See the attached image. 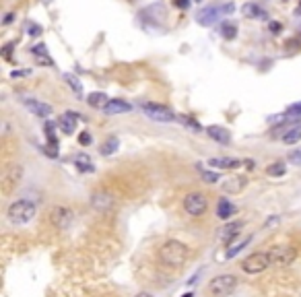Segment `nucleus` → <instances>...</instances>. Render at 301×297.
I'll use <instances>...</instances> for the list:
<instances>
[{
  "label": "nucleus",
  "instance_id": "nucleus-1",
  "mask_svg": "<svg viewBox=\"0 0 301 297\" xmlns=\"http://www.w3.org/2000/svg\"><path fill=\"white\" fill-rule=\"evenodd\" d=\"M159 258L169 266H180L188 260V247L178 239H167L159 247Z\"/></svg>",
  "mask_w": 301,
  "mask_h": 297
},
{
  "label": "nucleus",
  "instance_id": "nucleus-2",
  "mask_svg": "<svg viewBox=\"0 0 301 297\" xmlns=\"http://www.w3.org/2000/svg\"><path fill=\"white\" fill-rule=\"evenodd\" d=\"M235 11V5L233 3H225V5H213V7H207L203 9L198 15H196V23L203 25V27H213L217 21H221V17L225 15H231Z\"/></svg>",
  "mask_w": 301,
  "mask_h": 297
},
{
  "label": "nucleus",
  "instance_id": "nucleus-3",
  "mask_svg": "<svg viewBox=\"0 0 301 297\" xmlns=\"http://www.w3.org/2000/svg\"><path fill=\"white\" fill-rule=\"evenodd\" d=\"M35 213H37V209H35V205L31 201H15L9 207L7 217H9V221L13 225H25V223L33 221Z\"/></svg>",
  "mask_w": 301,
  "mask_h": 297
},
{
  "label": "nucleus",
  "instance_id": "nucleus-4",
  "mask_svg": "<svg viewBox=\"0 0 301 297\" xmlns=\"http://www.w3.org/2000/svg\"><path fill=\"white\" fill-rule=\"evenodd\" d=\"M209 209V198L203 192H190L184 198V211L192 217H203Z\"/></svg>",
  "mask_w": 301,
  "mask_h": 297
},
{
  "label": "nucleus",
  "instance_id": "nucleus-5",
  "mask_svg": "<svg viewBox=\"0 0 301 297\" xmlns=\"http://www.w3.org/2000/svg\"><path fill=\"white\" fill-rule=\"evenodd\" d=\"M140 110L150 120H155V122H173V120H178V116L169 108L159 106V104H153V102H140Z\"/></svg>",
  "mask_w": 301,
  "mask_h": 297
},
{
  "label": "nucleus",
  "instance_id": "nucleus-6",
  "mask_svg": "<svg viewBox=\"0 0 301 297\" xmlns=\"http://www.w3.org/2000/svg\"><path fill=\"white\" fill-rule=\"evenodd\" d=\"M270 264H272V262H270L268 252H256V254L247 256V258L241 262V268H243V273H247V275H258V273H264Z\"/></svg>",
  "mask_w": 301,
  "mask_h": 297
},
{
  "label": "nucleus",
  "instance_id": "nucleus-7",
  "mask_svg": "<svg viewBox=\"0 0 301 297\" xmlns=\"http://www.w3.org/2000/svg\"><path fill=\"white\" fill-rule=\"evenodd\" d=\"M235 287H237V279L233 275H219L209 285V289L215 297H227L235 291Z\"/></svg>",
  "mask_w": 301,
  "mask_h": 297
},
{
  "label": "nucleus",
  "instance_id": "nucleus-8",
  "mask_svg": "<svg viewBox=\"0 0 301 297\" xmlns=\"http://www.w3.org/2000/svg\"><path fill=\"white\" fill-rule=\"evenodd\" d=\"M268 256L274 266H289L297 258V250L291 245H274L268 250Z\"/></svg>",
  "mask_w": 301,
  "mask_h": 297
},
{
  "label": "nucleus",
  "instance_id": "nucleus-9",
  "mask_svg": "<svg viewBox=\"0 0 301 297\" xmlns=\"http://www.w3.org/2000/svg\"><path fill=\"white\" fill-rule=\"evenodd\" d=\"M74 221V213L68 207H54L52 209V223L58 229H68Z\"/></svg>",
  "mask_w": 301,
  "mask_h": 297
},
{
  "label": "nucleus",
  "instance_id": "nucleus-10",
  "mask_svg": "<svg viewBox=\"0 0 301 297\" xmlns=\"http://www.w3.org/2000/svg\"><path fill=\"white\" fill-rule=\"evenodd\" d=\"M23 106L33 114V116H39V118H47V116H52L54 114V108L49 106V104H43V102H37V99H31V97H25L21 99Z\"/></svg>",
  "mask_w": 301,
  "mask_h": 297
},
{
  "label": "nucleus",
  "instance_id": "nucleus-11",
  "mask_svg": "<svg viewBox=\"0 0 301 297\" xmlns=\"http://www.w3.org/2000/svg\"><path fill=\"white\" fill-rule=\"evenodd\" d=\"M79 114L77 112H64L62 116H60V120H58V126H60V130L64 132V134H72L74 130H77V122H79Z\"/></svg>",
  "mask_w": 301,
  "mask_h": 297
},
{
  "label": "nucleus",
  "instance_id": "nucleus-12",
  "mask_svg": "<svg viewBox=\"0 0 301 297\" xmlns=\"http://www.w3.org/2000/svg\"><path fill=\"white\" fill-rule=\"evenodd\" d=\"M209 165L213 169H237L243 165V161L233 159V157H213V159H209Z\"/></svg>",
  "mask_w": 301,
  "mask_h": 297
},
{
  "label": "nucleus",
  "instance_id": "nucleus-13",
  "mask_svg": "<svg viewBox=\"0 0 301 297\" xmlns=\"http://www.w3.org/2000/svg\"><path fill=\"white\" fill-rule=\"evenodd\" d=\"M245 184H247L245 178H241V176H231V178H227V180L223 182V192H227V194H239V192H243Z\"/></svg>",
  "mask_w": 301,
  "mask_h": 297
},
{
  "label": "nucleus",
  "instance_id": "nucleus-14",
  "mask_svg": "<svg viewBox=\"0 0 301 297\" xmlns=\"http://www.w3.org/2000/svg\"><path fill=\"white\" fill-rule=\"evenodd\" d=\"M91 205H93L95 211H108L114 205V198L108 192H97V194L91 196Z\"/></svg>",
  "mask_w": 301,
  "mask_h": 297
},
{
  "label": "nucleus",
  "instance_id": "nucleus-15",
  "mask_svg": "<svg viewBox=\"0 0 301 297\" xmlns=\"http://www.w3.org/2000/svg\"><path fill=\"white\" fill-rule=\"evenodd\" d=\"M104 112L108 116H118V114H126V112H132V106L126 104L124 99H110V104L104 108Z\"/></svg>",
  "mask_w": 301,
  "mask_h": 297
},
{
  "label": "nucleus",
  "instance_id": "nucleus-16",
  "mask_svg": "<svg viewBox=\"0 0 301 297\" xmlns=\"http://www.w3.org/2000/svg\"><path fill=\"white\" fill-rule=\"evenodd\" d=\"M207 134H209L213 140L221 142V144H229V140H231V134H229L227 128H223V126H207Z\"/></svg>",
  "mask_w": 301,
  "mask_h": 297
},
{
  "label": "nucleus",
  "instance_id": "nucleus-17",
  "mask_svg": "<svg viewBox=\"0 0 301 297\" xmlns=\"http://www.w3.org/2000/svg\"><path fill=\"white\" fill-rule=\"evenodd\" d=\"M87 104H89L91 108H95V110H104V108L110 104V97H108L106 93L93 91V93H89V95H87Z\"/></svg>",
  "mask_w": 301,
  "mask_h": 297
},
{
  "label": "nucleus",
  "instance_id": "nucleus-18",
  "mask_svg": "<svg viewBox=\"0 0 301 297\" xmlns=\"http://www.w3.org/2000/svg\"><path fill=\"white\" fill-rule=\"evenodd\" d=\"M235 211H237V209H235V205H233L231 201H227V198L219 201V205H217V217H219V219H223V221L231 219V215H233Z\"/></svg>",
  "mask_w": 301,
  "mask_h": 297
},
{
  "label": "nucleus",
  "instance_id": "nucleus-19",
  "mask_svg": "<svg viewBox=\"0 0 301 297\" xmlns=\"http://www.w3.org/2000/svg\"><path fill=\"white\" fill-rule=\"evenodd\" d=\"M241 13L245 15V17H249V19H266L268 15H266V11H262L258 5H254V3H245L243 7H241Z\"/></svg>",
  "mask_w": 301,
  "mask_h": 297
},
{
  "label": "nucleus",
  "instance_id": "nucleus-20",
  "mask_svg": "<svg viewBox=\"0 0 301 297\" xmlns=\"http://www.w3.org/2000/svg\"><path fill=\"white\" fill-rule=\"evenodd\" d=\"M21 174H23V169H21V165H13L11 169H9V174H7V178H5V192H9L11 190V186L13 184H17L19 180H21Z\"/></svg>",
  "mask_w": 301,
  "mask_h": 297
},
{
  "label": "nucleus",
  "instance_id": "nucleus-21",
  "mask_svg": "<svg viewBox=\"0 0 301 297\" xmlns=\"http://www.w3.org/2000/svg\"><path fill=\"white\" fill-rule=\"evenodd\" d=\"M299 140H301V124L289 128V130L283 134V142H285V144H297Z\"/></svg>",
  "mask_w": 301,
  "mask_h": 297
},
{
  "label": "nucleus",
  "instance_id": "nucleus-22",
  "mask_svg": "<svg viewBox=\"0 0 301 297\" xmlns=\"http://www.w3.org/2000/svg\"><path fill=\"white\" fill-rule=\"evenodd\" d=\"M249 241H252V235H247V237H243L241 241H237V243H229V250H227V258H233V256H237L245 245H249Z\"/></svg>",
  "mask_w": 301,
  "mask_h": 297
},
{
  "label": "nucleus",
  "instance_id": "nucleus-23",
  "mask_svg": "<svg viewBox=\"0 0 301 297\" xmlns=\"http://www.w3.org/2000/svg\"><path fill=\"white\" fill-rule=\"evenodd\" d=\"M118 146H120V140L116 138V136H110L104 144H102V155H114L116 151H118Z\"/></svg>",
  "mask_w": 301,
  "mask_h": 297
},
{
  "label": "nucleus",
  "instance_id": "nucleus-24",
  "mask_svg": "<svg viewBox=\"0 0 301 297\" xmlns=\"http://www.w3.org/2000/svg\"><path fill=\"white\" fill-rule=\"evenodd\" d=\"M285 171H287L285 161H274L266 167V176H270V178H281V176H285Z\"/></svg>",
  "mask_w": 301,
  "mask_h": 297
},
{
  "label": "nucleus",
  "instance_id": "nucleus-25",
  "mask_svg": "<svg viewBox=\"0 0 301 297\" xmlns=\"http://www.w3.org/2000/svg\"><path fill=\"white\" fill-rule=\"evenodd\" d=\"M74 165H77L81 171H93V169H95L87 153H81V155H77V157H74Z\"/></svg>",
  "mask_w": 301,
  "mask_h": 297
},
{
  "label": "nucleus",
  "instance_id": "nucleus-26",
  "mask_svg": "<svg viewBox=\"0 0 301 297\" xmlns=\"http://www.w3.org/2000/svg\"><path fill=\"white\" fill-rule=\"evenodd\" d=\"M241 227H243V221H233V223H229V225L223 227L221 237H223V239H229L231 235H237V231H239Z\"/></svg>",
  "mask_w": 301,
  "mask_h": 297
},
{
  "label": "nucleus",
  "instance_id": "nucleus-27",
  "mask_svg": "<svg viewBox=\"0 0 301 297\" xmlns=\"http://www.w3.org/2000/svg\"><path fill=\"white\" fill-rule=\"evenodd\" d=\"M64 81L68 83V87H70V89H72V91H74L77 95H83V85L79 83V79H77L74 75H70V72H66V75H64Z\"/></svg>",
  "mask_w": 301,
  "mask_h": 297
},
{
  "label": "nucleus",
  "instance_id": "nucleus-28",
  "mask_svg": "<svg viewBox=\"0 0 301 297\" xmlns=\"http://www.w3.org/2000/svg\"><path fill=\"white\" fill-rule=\"evenodd\" d=\"M221 31H223V37H225V39H235V35H237V25H235V23H223Z\"/></svg>",
  "mask_w": 301,
  "mask_h": 297
},
{
  "label": "nucleus",
  "instance_id": "nucleus-29",
  "mask_svg": "<svg viewBox=\"0 0 301 297\" xmlns=\"http://www.w3.org/2000/svg\"><path fill=\"white\" fill-rule=\"evenodd\" d=\"M287 161L293 163V165H297V167H301V146L293 148V151L287 155Z\"/></svg>",
  "mask_w": 301,
  "mask_h": 297
},
{
  "label": "nucleus",
  "instance_id": "nucleus-30",
  "mask_svg": "<svg viewBox=\"0 0 301 297\" xmlns=\"http://www.w3.org/2000/svg\"><path fill=\"white\" fill-rule=\"evenodd\" d=\"M31 54H33V56H37V60H41V58H47V56H45V45H43V43H37V45H33V47H31Z\"/></svg>",
  "mask_w": 301,
  "mask_h": 297
},
{
  "label": "nucleus",
  "instance_id": "nucleus-31",
  "mask_svg": "<svg viewBox=\"0 0 301 297\" xmlns=\"http://www.w3.org/2000/svg\"><path fill=\"white\" fill-rule=\"evenodd\" d=\"M219 178H221V176H219L215 169H213V171H203V180H205L207 184H215V182H219Z\"/></svg>",
  "mask_w": 301,
  "mask_h": 297
},
{
  "label": "nucleus",
  "instance_id": "nucleus-32",
  "mask_svg": "<svg viewBox=\"0 0 301 297\" xmlns=\"http://www.w3.org/2000/svg\"><path fill=\"white\" fill-rule=\"evenodd\" d=\"M27 33L33 35V37H37V35H41V27H39L37 23H29V25H27Z\"/></svg>",
  "mask_w": 301,
  "mask_h": 297
},
{
  "label": "nucleus",
  "instance_id": "nucleus-33",
  "mask_svg": "<svg viewBox=\"0 0 301 297\" xmlns=\"http://www.w3.org/2000/svg\"><path fill=\"white\" fill-rule=\"evenodd\" d=\"M180 120H184V122H186V124H188V126H190V128H194V130H196V132H200V124H198V122H196V120H192V118H188V116H182V118H180Z\"/></svg>",
  "mask_w": 301,
  "mask_h": 297
},
{
  "label": "nucleus",
  "instance_id": "nucleus-34",
  "mask_svg": "<svg viewBox=\"0 0 301 297\" xmlns=\"http://www.w3.org/2000/svg\"><path fill=\"white\" fill-rule=\"evenodd\" d=\"M91 140H93V138H91V134H89V132H83V134L79 136V142H81L83 146H89V144H91Z\"/></svg>",
  "mask_w": 301,
  "mask_h": 297
},
{
  "label": "nucleus",
  "instance_id": "nucleus-35",
  "mask_svg": "<svg viewBox=\"0 0 301 297\" xmlns=\"http://www.w3.org/2000/svg\"><path fill=\"white\" fill-rule=\"evenodd\" d=\"M175 7L186 11V9H190V0H175Z\"/></svg>",
  "mask_w": 301,
  "mask_h": 297
},
{
  "label": "nucleus",
  "instance_id": "nucleus-36",
  "mask_svg": "<svg viewBox=\"0 0 301 297\" xmlns=\"http://www.w3.org/2000/svg\"><path fill=\"white\" fill-rule=\"evenodd\" d=\"M268 29H270L272 33H279V31L283 29V25H281V23H277V21H272V23H268Z\"/></svg>",
  "mask_w": 301,
  "mask_h": 297
},
{
  "label": "nucleus",
  "instance_id": "nucleus-37",
  "mask_svg": "<svg viewBox=\"0 0 301 297\" xmlns=\"http://www.w3.org/2000/svg\"><path fill=\"white\" fill-rule=\"evenodd\" d=\"M243 167L254 169V167H256V161H254V159H243Z\"/></svg>",
  "mask_w": 301,
  "mask_h": 297
},
{
  "label": "nucleus",
  "instance_id": "nucleus-38",
  "mask_svg": "<svg viewBox=\"0 0 301 297\" xmlns=\"http://www.w3.org/2000/svg\"><path fill=\"white\" fill-rule=\"evenodd\" d=\"M13 45H15V43H7V45H5V50H3V56H5V58H9V56H11Z\"/></svg>",
  "mask_w": 301,
  "mask_h": 297
},
{
  "label": "nucleus",
  "instance_id": "nucleus-39",
  "mask_svg": "<svg viewBox=\"0 0 301 297\" xmlns=\"http://www.w3.org/2000/svg\"><path fill=\"white\" fill-rule=\"evenodd\" d=\"M27 75H29L27 70H13V72H11L13 79H17V77H27Z\"/></svg>",
  "mask_w": 301,
  "mask_h": 297
},
{
  "label": "nucleus",
  "instance_id": "nucleus-40",
  "mask_svg": "<svg viewBox=\"0 0 301 297\" xmlns=\"http://www.w3.org/2000/svg\"><path fill=\"white\" fill-rule=\"evenodd\" d=\"M13 19H15V13H9V15L5 17V21H3V25H9V23H13Z\"/></svg>",
  "mask_w": 301,
  "mask_h": 297
},
{
  "label": "nucleus",
  "instance_id": "nucleus-41",
  "mask_svg": "<svg viewBox=\"0 0 301 297\" xmlns=\"http://www.w3.org/2000/svg\"><path fill=\"white\" fill-rule=\"evenodd\" d=\"M279 221H281V217H279V215H277V217H270V219L266 221V227H270V225H274V223H279Z\"/></svg>",
  "mask_w": 301,
  "mask_h": 297
},
{
  "label": "nucleus",
  "instance_id": "nucleus-42",
  "mask_svg": "<svg viewBox=\"0 0 301 297\" xmlns=\"http://www.w3.org/2000/svg\"><path fill=\"white\" fill-rule=\"evenodd\" d=\"M136 297H153V295H150V293H144V291H142V293H138Z\"/></svg>",
  "mask_w": 301,
  "mask_h": 297
},
{
  "label": "nucleus",
  "instance_id": "nucleus-43",
  "mask_svg": "<svg viewBox=\"0 0 301 297\" xmlns=\"http://www.w3.org/2000/svg\"><path fill=\"white\" fill-rule=\"evenodd\" d=\"M182 297H194V295H192V293H186V295H182Z\"/></svg>",
  "mask_w": 301,
  "mask_h": 297
},
{
  "label": "nucleus",
  "instance_id": "nucleus-44",
  "mask_svg": "<svg viewBox=\"0 0 301 297\" xmlns=\"http://www.w3.org/2000/svg\"><path fill=\"white\" fill-rule=\"evenodd\" d=\"M196 3H200V0H196Z\"/></svg>",
  "mask_w": 301,
  "mask_h": 297
}]
</instances>
